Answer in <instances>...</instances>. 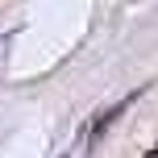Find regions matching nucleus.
Masks as SVG:
<instances>
[{
  "label": "nucleus",
  "mask_w": 158,
  "mask_h": 158,
  "mask_svg": "<svg viewBox=\"0 0 158 158\" xmlns=\"http://www.w3.org/2000/svg\"><path fill=\"white\" fill-rule=\"evenodd\" d=\"M137 96H142V92H133V96H125V100H121V104H112V108H104V112H100V121H96V125H92V142H100V137H104V129H108L112 121H117L121 112H125L129 104L137 100Z\"/></svg>",
  "instance_id": "1"
},
{
  "label": "nucleus",
  "mask_w": 158,
  "mask_h": 158,
  "mask_svg": "<svg viewBox=\"0 0 158 158\" xmlns=\"http://www.w3.org/2000/svg\"><path fill=\"white\" fill-rule=\"evenodd\" d=\"M146 158H158V150H146Z\"/></svg>",
  "instance_id": "2"
}]
</instances>
